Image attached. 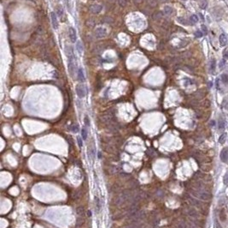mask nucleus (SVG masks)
I'll use <instances>...</instances> for the list:
<instances>
[{"instance_id": "nucleus-8", "label": "nucleus", "mask_w": 228, "mask_h": 228, "mask_svg": "<svg viewBox=\"0 0 228 228\" xmlns=\"http://www.w3.org/2000/svg\"><path fill=\"white\" fill-rule=\"evenodd\" d=\"M227 36L226 35V33H221L220 35V38H219V41H220V45L221 46H225V45L227 44Z\"/></svg>"}, {"instance_id": "nucleus-29", "label": "nucleus", "mask_w": 228, "mask_h": 228, "mask_svg": "<svg viewBox=\"0 0 228 228\" xmlns=\"http://www.w3.org/2000/svg\"><path fill=\"white\" fill-rule=\"evenodd\" d=\"M225 127V121L222 119V118H220V120H219V128L220 129H224Z\"/></svg>"}, {"instance_id": "nucleus-31", "label": "nucleus", "mask_w": 228, "mask_h": 228, "mask_svg": "<svg viewBox=\"0 0 228 228\" xmlns=\"http://www.w3.org/2000/svg\"><path fill=\"white\" fill-rule=\"evenodd\" d=\"M223 182H224V184H225V185H227V184H228V173L225 174L224 177H223Z\"/></svg>"}, {"instance_id": "nucleus-33", "label": "nucleus", "mask_w": 228, "mask_h": 228, "mask_svg": "<svg viewBox=\"0 0 228 228\" xmlns=\"http://www.w3.org/2000/svg\"><path fill=\"white\" fill-rule=\"evenodd\" d=\"M77 141H78V143H79V147H81L82 146H83V142H82V139L80 137H78L77 138Z\"/></svg>"}, {"instance_id": "nucleus-16", "label": "nucleus", "mask_w": 228, "mask_h": 228, "mask_svg": "<svg viewBox=\"0 0 228 228\" xmlns=\"http://www.w3.org/2000/svg\"><path fill=\"white\" fill-rule=\"evenodd\" d=\"M157 4H158L157 0H147V4H148L150 7H152V8L156 7Z\"/></svg>"}, {"instance_id": "nucleus-2", "label": "nucleus", "mask_w": 228, "mask_h": 228, "mask_svg": "<svg viewBox=\"0 0 228 228\" xmlns=\"http://www.w3.org/2000/svg\"><path fill=\"white\" fill-rule=\"evenodd\" d=\"M94 35L98 39H103L107 35V30L106 28H103V27H99V28H96L94 30Z\"/></svg>"}, {"instance_id": "nucleus-17", "label": "nucleus", "mask_w": 228, "mask_h": 228, "mask_svg": "<svg viewBox=\"0 0 228 228\" xmlns=\"http://www.w3.org/2000/svg\"><path fill=\"white\" fill-rule=\"evenodd\" d=\"M198 22V17L196 15H191L190 16V23L191 24H195Z\"/></svg>"}, {"instance_id": "nucleus-38", "label": "nucleus", "mask_w": 228, "mask_h": 228, "mask_svg": "<svg viewBox=\"0 0 228 228\" xmlns=\"http://www.w3.org/2000/svg\"><path fill=\"white\" fill-rule=\"evenodd\" d=\"M211 124H212V126H213V125H215V121H211Z\"/></svg>"}, {"instance_id": "nucleus-25", "label": "nucleus", "mask_w": 228, "mask_h": 228, "mask_svg": "<svg viewBox=\"0 0 228 228\" xmlns=\"http://www.w3.org/2000/svg\"><path fill=\"white\" fill-rule=\"evenodd\" d=\"M221 81H222L225 84H228V75H226V74L221 75Z\"/></svg>"}, {"instance_id": "nucleus-7", "label": "nucleus", "mask_w": 228, "mask_h": 228, "mask_svg": "<svg viewBox=\"0 0 228 228\" xmlns=\"http://www.w3.org/2000/svg\"><path fill=\"white\" fill-rule=\"evenodd\" d=\"M68 72L70 73L71 76H74V63H73V58H72V57H70V56H69V58H68Z\"/></svg>"}, {"instance_id": "nucleus-23", "label": "nucleus", "mask_w": 228, "mask_h": 228, "mask_svg": "<svg viewBox=\"0 0 228 228\" xmlns=\"http://www.w3.org/2000/svg\"><path fill=\"white\" fill-rule=\"evenodd\" d=\"M103 22H106V23H113L114 20L112 17H109V16H105L103 17Z\"/></svg>"}, {"instance_id": "nucleus-34", "label": "nucleus", "mask_w": 228, "mask_h": 228, "mask_svg": "<svg viewBox=\"0 0 228 228\" xmlns=\"http://www.w3.org/2000/svg\"><path fill=\"white\" fill-rule=\"evenodd\" d=\"M143 1H144V0H133V2H134L135 4H140Z\"/></svg>"}, {"instance_id": "nucleus-30", "label": "nucleus", "mask_w": 228, "mask_h": 228, "mask_svg": "<svg viewBox=\"0 0 228 228\" xmlns=\"http://www.w3.org/2000/svg\"><path fill=\"white\" fill-rule=\"evenodd\" d=\"M84 122H85V124H86V127H89V126H90V120H89V118H88L87 116L85 117Z\"/></svg>"}, {"instance_id": "nucleus-37", "label": "nucleus", "mask_w": 228, "mask_h": 228, "mask_svg": "<svg viewBox=\"0 0 228 228\" xmlns=\"http://www.w3.org/2000/svg\"><path fill=\"white\" fill-rule=\"evenodd\" d=\"M225 53H226V54H225V57H226V58H228V51H226V52H225Z\"/></svg>"}, {"instance_id": "nucleus-18", "label": "nucleus", "mask_w": 228, "mask_h": 228, "mask_svg": "<svg viewBox=\"0 0 228 228\" xmlns=\"http://www.w3.org/2000/svg\"><path fill=\"white\" fill-rule=\"evenodd\" d=\"M76 49L77 51H79L80 54H81L83 52V45H82V43L80 41H77V44H76Z\"/></svg>"}, {"instance_id": "nucleus-1", "label": "nucleus", "mask_w": 228, "mask_h": 228, "mask_svg": "<svg viewBox=\"0 0 228 228\" xmlns=\"http://www.w3.org/2000/svg\"><path fill=\"white\" fill-rule=\"evenodd\" d=\"M192 195L194 196L197 197V198L201 199L203 201H208L210 199L211 196L209 193H208L207 191H205L204 190H196L192 191Z\"/></svg>"}, {"instance_id": "nucleus-32", "label": "nucleus", "mask_w": 228, "mask_h": 228, "mask_svg": "<svg viewBox=\"0 0 228 228\" xmlns=\"http://www.w3.org/2000/svg\"><path fill=\"white\" fill-rule=\"evenodd\" d=\"M203 32L202 31H197L195 33V36L197 38H201V37H203Z\"/></svg>"}, {"instance_id": "nucleus-22", "label": "nucleus", "mask_w": 228, "mask_h": 228, "mask_svg": "<svg viewBox=\"0 0 228 228\" xmlns=\"http://www.w3.org/2000/svg\"><path fill=\"white\" fill-rule=\"evenodd\" d=\"M70 130H72V132H74V133H77V132H79V130H80V128H79V125H78V124H73V125L71 126Z\"/></svg>"}, {"instance_id": "nucleus-28", "label": "nucleus", "mask_w": 228, "mask_h": 228, "mask_svg": "<svg viewBox=\"0 0 228 228\" xmlns=\"http://www.w3.org/2000/svg\"><path fill=\"white\" fill-rule=\"evenodd\" d=\"M118 4L121 7H126L127 4V0H118Z\"/></svg>"}, {"instance_id": "nucleus-12", "label": "nucleus", "mask_w": 228, "mask_h": 228, "mask_svg": "<svg viewBox=\"0 0 228 228\" xmlns=\"http://www.w3.org/2000/svg\"><path fill=\"white\" fill-rule=\"evenodd\" d=\"M189 201L194 207H197V208H201L202 207V203H200V201H197L196 199L191 198V197H189Z\"/></svg>"}, {"instance_id": "nucleus-5", "label": "nucleus", "mask_w": 228, "mask_h": 228, "mask_svg": "<svg viewBox=\"0 0 228 228\" xmlns=\"http://www.w3.org/2000/svg\"><path fill=\"white\" fill-rule=\"evenodd\" d=\"M220 159L222 162H227L228 160V148L227 147H225L221 150L220 152Z\"/></svg>"}, {"instance_id": "nucleus-3", "label": "nucleus", "mask_w": 228, "mask_h": 228, "mask_svg": "<svg viewBox=\"0 0 228 228\" xmlns=\"http://www.w3.org/2000/svg\"><path fill=\"white\" fill-rule=\"evenodd\" d=\"M76 94L80 98H84L86 95V89L84 85L80 83L76 86Z\"/></svg>"}, {"instance_id": "nucleus-10", "label": "nucleus", "mask_w": 228, "mask_h": 228, "mask_svg": "<svg viewBox=\"0 0 228 228\" xmlns=\"http://www.w3.org/2000/svg\"><path fill=\"white\" fill-rule=\"evenodd\" d=\"M69 38H70V40L72 43H75L77 37H76V31L74 28H69Z\"/></svg>"}, {"instance_id": "nucleus-41", "label": "nucleus", "mask_w": 228, "mask_h": 228, "mask_svg": "<svg viewBox=\"0 0 228 228\" xmlns=\"http://www.w3.org/2000/svg\"><path fill=\"white\" fill-rule=\"evenodd\" d=\"M127 228H132V227H127Z\"/></svg>"}, {"instance_id": "nucleus-36", "label": "nucleus", "mask_w": 228, "mask_h": 228, "mask_svg": "<svg viewBox=\"0 0 228 228\" xmlns=\"http://www.w3.org/2000/svg\"><path fill=\"white\" fill-rule=\"evenodd\" d=\"M157 1L159 3H166V2H168V0H157Z\"/></svg>"}, {"instance_id": "nucleus-4", "label": "nucleus", "mask_w": 228, "mask_h": 228, "mask_svg": "<svg viewBox=\"0 0 228 228\" xmlns=\"http://www.w3.org/2000/svg\"><path fill=\"white\" fill-rule=\"evenodd\" d=\"M102 9H103V6L99 4H92L91 7H90V12L92 13V14H99L101 12Z\"/></svg>"}, {"instance_id": "nucleus-39", "label": "nucleus", "mask_w": 228, "mask_h": 228, "mask_svg": "<svg viewBox=\"0 0 228 228\" xmlns=\"http://www.w3.org/2000/svg\"><path fill=\"white\" fill-rule=\"evenodd\" d=\"M91 215H92V212L89 211V212H88V216H91Z\"/></svg>"}, {"instance_id": "nucleus-21", "label": "nucleus", "mask_w": 228, "mask_h": 228, "mask_svg": "<svg viewBox=\"0 0 228 228\" xmlns=\"http://www.w3.org/2000/svg\"><path fill=\"white\" fill-rule=\"evenodd\" d=\"M226 133H223L221 136H220V138H219V142L221 144H223L225 142H226Z\"/></svg>"}, {"instance_id": "nucleus-9", "label": "nucleus", "mask_w": 228, "mask_h": 228, "mask_svg": "<svg viewBox=\"0 0 228 228\" xmlns=\"http://www.w3.org/2000/svg\"><path fill=\"white\" fill-rule=\"evenodd\" d=\"M187 214L189 216H191V218L193 219H197L199 217V214L197 212V210H196L195 209H193V208H191V209H189L187 210Z\"/></svg>"}, {"instance_id": "nucleus-20", "label": "nucleus", "mask_w": 228, "mask_h": 228, "mask_svg": "<svg viewBox=\"0 0 228 228\" xmlns=\"http://www.w3.org/2000/svg\"><path fill=\"white\" fill-rule=\"evenodd\" d=\"M81 136H82V139L84 140V141H86V140L87 139V130H86V127H83V128H82Z\"/></svg>"}, {"instance_id": "nucleus-40", "label": "nucleus", "mask_w": 228, "mask_h": 228, "mask_svg": "<svg viewBox=\"0 0 228 228\" xmlns=\"http://www.w3.org/2000/svg\"><path fill=\"white\" fill-rule=\"evenodd\" d=\"M183 1H187V0H183Z\"/></svg>"}, {"instance_id": "nucleus-26", "label": "nucleus", "mask_w": 228, "mask_h": 228, "mask_svg": "<svg viewBox=\"0 0 228 228\" xmlns=\"http://www.w3.org/2000/svg\"><path fill=\"white\" fill-rule=\"evenodd\" d=\"M178 22H180L181 24H184V25H188V24H190L189 22L186 21V20L185 19V18L183 17H179L178 18Z\"/></svg>"}, {"instance_id": "nucleus-15", "label": "nucleus", "mask_w": 228, "mask_h": 228, "mask_svg": "<svg viewBox=\"0 0 228 228\" xmlns=\"http://www.w3.org/2000/svg\"><path fill=\"white\" fill-rule=\"evenodd\" d=\"M162 16H163V14H162V12L158 11V12H155L154 14H153V16H152V18L154 20H161L162 18Z\"/></svg>"}, {"instance_id": "nucleus-27", "label": "nucleus", "mask_w": 228, "mask_h": 228, "mask_svg": "<svg viewBox=\"0 0 228 228\" xmlns=\"http://www.w3.org/2000/svg\"><path fill=\"white\" fill-rule=\"evenodd\" d=\"M95 203H96V208H97L98 211H99L101 205H100V201H99V199H98V196H95Z\"/></svg>"}, {"instance_id": "nucleus-11", "label": "nucleus", "mask_w": 228, "mask_h": 228, "mask_svg": "<svg viewBox=\"0 0 228 228\" xmlns=\"http://www.w3.org/2000/svg\"><path fill=\"white\" fill-rule=\"evenodd\" d=\"M78 79L80 80L81 82H85L86 78H85V75H84V71H83V69L82 68H79L78 70Z\"/></svg>"}, {"instance_id": "nucleus-19", "label": "nucleus", "mask_w": 228, "mask_h": 228, "mask_svg": "<svg viewBox=\"0 0 228 228\" xmlns=\"http://www.w3.org/2000/svg\"><path fill=\"white\" fill-rule=\"evenodd\" d=\"M209 70H210L211 73H214L215 70V59H212L210 61V66H209Z\"/></svg>"}, {"instance_id": "nucleus-14", "label": "nucleus", "mask_w": 228, "mask_h": 228, "mask_svg": "<svg viewBox=\"0 0 228 228\" xmlns=\"http://www.w3.org/2000/svg\"><path fill=\"white\" fill-rule=\"evenodd\" d=\"M163 12H164V14L167 15V16H170V15H172V13H173V9H172V7H170V6H165L163 9Z\"/></svg>"}, {"instance_id": "nucleus-6", "label": "nucleus", "mask_w": 228, "mask_h": 228, "mask_svg": "<svg viewBox=\"0 0 228 228\" xmlns=\"http://www.w3.org/2000/svg\"><path fill=\"white\" fill-rule=\"evenodd\" d=\"M51 22H52L53 28H54L55 29H57V28H58L59 23H58V20H57V15H56L55 12H51Z\"/></svg>"}, {"instance_id": "nucleus-24", "label": "nucleus", "mask_w": 228, "mask_h": 228, "mask_svg": "<svg viewBox=\"0 0 228 228\" xmlns=\"http://www.w3.org/2000/svg\"><path fill=\"white\" fill-rule=\"evenodd\" d=\"M57 13L58 14V16H60L62 17V16L63 15V8L61 7V5H57Z\"/></svg>"}, {"instance_id": "nucleus-35", "label": "nucleus", "mask_w": 228, "mask_h": 228, "mask_svg": "<svg viewBox=\"0 0 228 228\" xmlns=\"http://www.w3.org/2000/svg\"><path fill=\"white\" fill-rule=\"evenodd\" d=\"M202 29H203V31L205 33H207V32H208V29H207L206 26H204V25L202 26Z\"/></svg>"}, {"instance_id": "nucleus-13", "label": "nucleus", "mask_w": 228, "mask_h": 228, "mask_svg": "<svg viewBox=\"0 0 228 228\" xmlns=\"http://www.w3.org/2000/svg\"><path fill=\"white\" fill-rule=\"evenodd\" d=\"M95 25H96V22L93 19H87L86 21V26L87 28H93V27H95Z\"/></svg>"}]
</instances>
